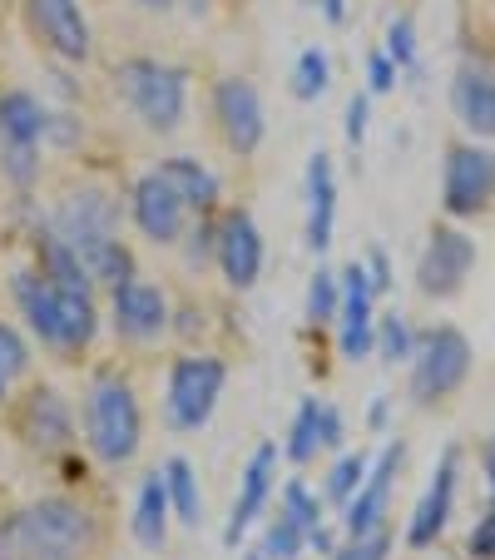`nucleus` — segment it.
<instances>
[{"instance_id":"1","label":"nucleus","mask_w":495,"mask_h":560,"mask_svg":"<svg viewBox=\"0 0 495 560\" xmlns=\"http://www.w3.org/2000/svg\"><path fill=\"white\" fill-rule=\"evenodd\" d=\"M95 550V521L80 501L45 497L0 521V560H85Z\"/></svg>"},{"instance_id":"2","label":"nucleus","mask_w":495,"mask_h":560,"mask_svg":"<svg viewBox=\"0 0 495 560\" xmlns=\"http://www.w3.org/2000/svg\"><path fill=\"white\" fill-rule=\"evenodd\" d=\"M115 90L125 105L144 119L154 135H174L184 125V105H189V74L179 65L164 60H125L115 70Z\"/></svg>"},{"instance_id":"3","label":"nucleus","mask_w":495,"mask_h":560,"mask_svg":"<svg viewBox=\"0 0 495 560\" xmlns=\"http://www.w3.org/2000/svg\"><path fill=\"white\" fill-rule=\"evenodd\" d=\"M85 436H90V452L99 462L119 466L139 452V436H144V417H139L134 402V387L119 377H99L85 397Z\"/></svg>"},{"instance_id":"4","label":"nucleus","mask_w":495,"mask_h":560,"mask_svg":"<svg viewBox=\"0 0 495 560\" xmlns=\"http://www.w3.org/2000/svg\"><path fill=\"white\" fill-rule=\"evenodd\" d=\"M465 372H471V342L456 328H432L411 352V397L422 407L441 402L465 382Z\"/></svg>"},{"instance_id":"5","label":"nucleus","mask_w":495,"mask_h":560,"mask_svg":"<svg viewBox=\"0 0 495 560\" xmlns=\"http://www.w3.org/2000/svg\"><path fill=\"white\" fill-rule=\"evenodd\" d=\"M228 368L219 358H179L169 372V427L174 432H199L223 397Z\"/></svg>"},{"instance_id":"6","label":"nucleus","mask_w":495,"mask_h":560,"mask_svg":"<svg viewBox=\"0 0 495 560\" xmlns=\"http://www.w3.org/2000/svg\"><path fill=\"white\" fill-rule=\"evenodd\" d=\"M495 199V154L475 144L446 149V174H441V203L451 219H471Z\"/></svg>"},{"instance_id":"7","label":"nucleus","mask_w":495,"mask_h":560,"mask_svg":"<svg viewBox=\"0 0 495 560\" xmlns=\"http://www.w3.org/2000/svg\"><path fill=\"white\" fill-rule=\"evenodd\" d=\"M55 233H60L74 254H90V248L119 238V203L109 199L105 189H74V194H64L60 209H55Z\"/></svg>"},{"instance_id":"8","label":"nucleus","mask_w":495,"mask_h":560,"mask_svg":"<svg viewBox=\"0 0 495 560\" xmlns=\"http://www.w3.org/2000/svg\"><path fill=\"white\" fill-rule=\"evenodd\" d=\"M213 115H219V129L233 154H254L263 144V100H258L254 80L223 74L219 85H213Z\"/></svg>"},{"instance_id":"9","label":"nucleus","mask_w":495,"mask_h":560,"mask_svg":"<svg viewBox=\"0 0 495 560\" xmlns=\"http://www.w3.org/2000/svg\"><path fill=\"white\" fill-rule=\"evenodd\" d=\"M129 213H134L139 233L154 238V244H179L184 229H189V203L179 199V189H174L158 170L134 184V194H129Z\"/></svg>"},{"instance_id":"10","label":"nucleus","mask_w":495,"mask_h":560,"mask_svg":"<svg viewBox=\"0 0 495 560\" xmlns=\"http://www.w3.org/2000/svg\"><path fill=\"white\" fill-rule=\"evenodd\" d=\"M475 268V244L461 229H436L432 244H426L422 264H416V288L426 298H451L461 293V283Z\"/></svg>"},{"instance_id":"11","label":"nucleus","mask_w":495,"mask_h":560,"mask_svg":"<svg viewBox=\"0 0 495 560\" xmlns=\"http://www.w3.org/2000/svg\"><path fill=\"white\" fill-rule=\"evenodd\" d=\"M213 258H219L223 278H228V288H254L258 273H263V233H258L254 213L248 209H228V219H223L219 229V248H213Z\"/></svg>"},{"instance_id":"12","label":"nucleus","mask_w":495,"mask_h":560,"mask_svg":"<svg viewBox=\"0 0 495 560\" xmlns=\"http://www.w3.org/2000/svg\"><path fill=\"white\" fill-rule=\"evenodd\" d=\"M115 332L119 338H134V342H149L158 332L169 328V298L158 283H144V278H129V283L115 288Z\"/></svg>"},{"instance_id":"13","label":"nucleus","mask_w":495,"mask_h":560,"mask_svg":"<svg viewBox=\"0 0 495 560\" xmlns=\"http://www.w3.org/2000/svg\"><path fill=\"white\" fill-rule=\"evenodd\" d=\"M31 25L60 60H90V21L80 0H25Z\"/></svg>"},{"instance_id":"14","label":"nucleus","mask_w":495,"mask_h":560,"mask_svg":"<svg viewBox=\"0 0 495 560\" xmlns=\"http://www.w3.org/2000/svg\"><path fill=\"white\" fill-rule=\"evenodd\" d=\"M401 442L387 446L381 452L377 466H367V476H362V487L352 491L347 501V516H342V526H347V536H367V530L381 526V516H387V501H391V487H397V471H401Z\"/></svg>"},{"instance_id":"15","label":"nucleus","mask_w":495,"mask_h":560,"mask_svg":"<svg viewBox=\"0 0 495 560\" xmlns=\"http://www.w3.org/2000/svg\"><path fill=\"white\" fill-rule=\"evenodd\" d=\"M338 323H342V358L357 362L372 352L377 332H372V278L362 264H352L342 273V307H338Z\"/></svg>"},{"instance_id":"16","label":"nucleus","mask_w":495,"mask_h":560,"mask_svg":"<svg viewBox=\"0 0 495 560\" xmlns=\"http://www.w3.org/2000/svg\"><path fill=\"white\" fill-rule=\"evenodd\" d=\"M21 436L35 446V452H64L74 442V417L64 407L60 392L35 387L21 407Z\"/></svg>"},{"instance_id":"17","label":"nucleus","mask_w":495,"mask_h":560,"mask_svg":"<svg viewBox=\"0 0 495 560\" xmlns=\"http://www.w3.org/2000/svg\"><path fill=\"white\" fill-rule=\"evenodd\" d=\"M451 109L471 135L495 139V70L465 65V70L451 80Z\"/></svg>"},{"instance_id":"18","label":"nucleus","mask_w":495,"mask_h":560,"mask_svg":"<svg viewBox=\"0 0 495 560\" xmlns=\"http://www.w3.org/2000/svg\"><path fill=\"white\" fill-rule=\"evenodd\" d=\"M15 303H21L25 323L35 328V338L45 342V348H60L64 352V323H60V293H55V283L45 273H15L11 283Z\"/></svg>"},{"instance_id":"19","label":"nucleus","mask_w":495,"mask_h":560,"mask_svg":"<svg viewBox=\"0 0 495 560\" xmlns=\"http://www.w3.org/2000/svg\"><path fill=\"white\" fill-rule=\"evenodd\" d=\"M451 501H456V452H446L441 466H436V476H432V487H426V497H422V506L411 511V526H406L411 546L422 550L441 536L446 521H451Z\"/></svg>"},{"instance_id":"20","label":"nucleus","mask_w":495,"mask_h":560,"mask_svg":"<svg viewBox=\"0 0 495 560\" xmlns=\"http://www.w3.org/2000/svg\"><path fill=\"white\" fill-rule=\"evenodd\" d=\"M273 466H278V446H258L254 462H248V471H243V491H238V506H233V516H228V530H223L228 546H238L243 530L263 516L268 491H273Z\"/></svg>"},{"instance_id":"21","label":"nucleus","mask_w":495,"mask_h":560,"mask_svg":"<svg viewBox=\"0 0 495 560\" xmlns=\"http://www.w3.org/2000/svg\"><path fill=\"white\" fill-rule=\"evenodd\" d=\"M332 223H338V174L327 154H313L307 164V244L317 254L332 244Z\"/></svg>"},{"instance_id":"22","label":"nucleus","mask_w":495,"mask_h":560,"mask_svg":"<svg viewBox=\"0 0 495 560\" xmlns=\"http://www.w3.org/2000/svg\"><path fill=\"white\" fill-rule=\"evenodd\" d=\"M169 487H164V471L144 476V487H139V506H134V540L144 550H158L169 540Z\"/></svg>"},{"instance_id":"23","label":"nucleus","mask_w":495,"mask_h":560,"mask_svg":"<svg viewBox=\"0 0 495 560\" xmlns=\"http://www.w3.org/2000/svg\"><path fill=\"white\" fill-rule=\"evenodd\" d=\"M164 179L179 189V199L189 203V209H199V213H209L213 203H219V174L203 164V159H193V154H174V159H164Z\"/></svg>"},{"instance_id":"24","label":"nucleus","mask_w":495,"mask_h":560,"mask_svg":"<svg viewBox=\"0 0 495 560\" xmlns=\"http://www.w3.org/2000/svg\"><path fill=\"white\" fill-rule=\"evenodd\" d=\"M45 139V105L25 90L0 95V144H40Z\"/></svg>"},{"instance_id":"25","label":"nucleus","mask_w":495,"mask_h":560,"mask_svg":"<svg viewBox=\"0 0 495 560\" xmlns=\"http://www.w3.org/2000/svg\"><path fill=\"white\" fill-rule=\"evenodd\" d=\"M35 254H40V273L50 278L55 288H70V293H90V288H95V278L85 273L80 254L64 244L60 233H40V238H35Z\"/></svg>"},{"instance_id":"26","label":"nucleus","mask_w":495,"mask_h":560,"mask_svg":"<svg viewBox=\"0 0 495 560\" xmlns=\"http://www.w3.org/2000/svg\"><path fill=\"white\" fill-rule=\"evenodd\" d=\"M164 487H169V506L184 526H199L203 521V497H199V476L184 456H169L164 462Z\"/></svg>"},{"instance_id":"27","label":"nucleus","mask_w":495,"mask_h":560,"mask_svg":"<svg viewBox=\"0 0 495 560\" xmlns=\"http://www.w3.org/2000/svg\"><path fill=\"white\" fill-rule=\"evenodd\" d=\"M80 264H85V273L95 278V283H109V288H119V283H129V278H134V254H129L119 238H109V244L80 254Z\"/></svg>"},{"instance_id":"28","label":"nucleus","mask_w":495,"mask_h":560,"mask_svg":"<svg viewBox=\"0 0 495 560\" xmlns=\"http://www.w3.org/2000/svg\"><path fill=\"white\" fill-rule=\"evenodd\" d=\"M342 307V288H338V273H327V268H317V278L307 283V323L313 328H322V323H332Z\"/></svg>"},{"instance_id":"29","label":"nucleus","mask_w":495,"mask_h":560,"mask_svg":"<svg viewBox=\"0 0 495 560\" xmlns=\"http://www.w3.org/2000/svg\"><path fill=\"white\" fill-rule=\"evenodd\" d=\"M25 368H31V348H25V338L11 328V323H0V397L25 377Z\"/></svg>"},{"instance_id":"30","label":"nucleus","mask_w":495,"mask_h":560,"mask_svg":"<svg viewBox=\"0 0 495 560\" xmlns=\"http://www.w3.org/2000/svg\"><path fill=\"white\" fill-rule=\"evenodd\" d=\"M303 540H307V530L297 526L293 516H287V511H278V521L273 526H268V536H263V560H293L297 550H303Z\"/></svg>"},{"instance_id":"31","label":"nucleus","mask_w":495,"mask_h":560,"mask_svg":"<svg viewBox=\"0 0 495 560\" xmlns=\"http://www.w3.org/2000/svg\"><path fill=\"white\" fill-rule=\"evenodd\" d=\"M317 397H307L303 407H297V417H293V432H287V456H293V462H307V456L317 452Z\"/></svg>"},{"instance_id":"32","label":"nucleus","mask_w":495,"mask_h":560,"mask_svg":"<svg viewBox=\"0 0 495 560\" xmlns=\"http://www.w3.org/2000/svg\"><path fill=\"white\" fill-rule=\"evenodd\" d=\"M327 90V55L322 50H303L293 65V95L297 100H317Z\"/></svg>"},{"instance_id":"33","label":"nucleus","mask_w":495,"mask_h":560,"mask_svg":"<svg viewBox=\"0 0 495 560\" xmlns=\"http://www.w3.org/2000/svg\"><path fill=\"white\" fill-rule=\"evenodd\" d=\"M40 144H0V170L11 174L15 189H31L35 174H40Z\"/></svg>"},{"instance_id":"34","label":"nucleus","mask_w":495,"mask_h":560,"mask_svg":"<svg viewBox=\"0 0 495 560\" xmlns=\"http://www.w3.org/2000/svg\"><path fill=\"white\" fill-rule=\"evenodd\" d=\"M377 348H381V358H387V362H406L411 352H416V338H411L406 317H397V313H387V317H381Z\"/></svg>"},{"instance_id":"35","label":"nucleus","mask_w":495,"mask_h":560,"mask_svg":"<svg viewBox=\"0 0 495 560\" xmlns=\"http://www.w3.org/2000/svg\"><path fill=\"white\" fill-rule=\"evenodd\" d=\"M367 456H342V462L338 466H332V476H327V497H332V501H342V506H347V501H352V491H357L362 487V476H367Z\"/></svg>"},{"instance_id":"36","label":"nucleus","mask_w":495,"mask_h":560,"mask_svg":"<svg viewBox=\"0 0 495 560\" xmlns=\"http://www.w3.org/2000/svg\"><path fill=\"white\" fill-rule=\"evenodd\" d=\"M387 55L397 70H416V25H411V15H397L387 25Z\"/></svg>"},{"instance_id":"37","label":"nucleus","mask_w":495,"mask_h":560,"mask_svg":"<svg viewBox=\"0 0 495 560\" xmlns=\"http://www.w3.org/2000/svg\"><path fill=\"white\" fill-rule=\"evenodd\" d=\"M283 511H287V516H293L303 530H317V526H322V506H317V497L303 487V481H287V491H283Z\"/></svg>"},{"instance_id":"38","label":"nucleus","mask_w":495,"mask_h":560,"mask_svg":"<svg viewBox=\"0 0 495 560\" xmlns=\"http://www.w3.org/2000/svg\"><path fill=\"white\" fill-rule=\"evenodd\" d=\"M387 550H391V536L377 526V530H367V536H352V546L332 550L327 560H387Z\"/></svg>"},{"instance_id":"39","label":"nucleus","mask_w":495,"mask_h":560,"mask_svg":"<svg viewBox=\"0 0 495 560\" xmlns=\"http://www.w3.org/2000/svg\"><path fill=\"white\" fill-rule=\"evenodd\" d=\"M367 80H372V95H387V90L397 85V65H391V55H387V50H377V55H372V65H367Z\"/></svg>"},{"instance_id":"40","label":"nucleus","mask_w":495,"mask_h":560,"mask_svg":"<svg viewBox=\"0 0 495 560\" xmlns=\"http://www.w3.org/2000/svg\"><path fill=\"white\" fill-rule=\"evenodd\" d=\"M317 442H322V446H338L342 442V412L332 402L317 407Z\"/></svg>"},{"instance_id":"41","label":"nucleus","mask_w":495,"mask_h":560,"mask_svg":"<svg viewBox=\"0 0 495 560\" xmlns=\"http://www.w3.org/2000/svg\"><path fill=\"white\" fill-rule=\"evenodd\" d=\"M367 139V95H352L347 100V144L357 149Z\"/></svg>"},{"instance_id":"42","label":"nucleus","mask_w":495,"mask_h":560,"mask_svg":"<svg viewBox=\"0 0 495 560\" xmlns=\"http://www.w3.org/2000/svg\"><path fill=\"white\" fill-rule=\"evenodd\" d=\"M213 248H219V229H209V223H199V229H193V233H189V264H193V268H199V264H203V258H209V254H213Z\"/></svg>"},{"instance_id":"43","label":"nucleus","mask_w":495,"mask_h":560,"mask_svg":"<svg viewBox=\"0 0 495 560\" xmlns=\"http://www.w3.org/2000/svg\"><path fill=\"white\" fill-rule=\"evenodd\" d=\"M471 556L475 560H495V511L471 530Z\"/></svg>"},{"instance_id":"44","label":"nucleus","mask_w":495,"mask_h":560,"mask_svg":"<svg viewBox=\"0 0 495 560\" xmlns=\"http://www.w3.org/2000/svg\"><path fill=\"white\" fill-rule=\"evenodd\" d=\"M367 278H372V293L391 288V264H387V254H381V248H372V258H367Z\"/></svg>"},{"instance_id":"45","label":"nucleus","mask_w":495,"mask_h":560,"mask_svg":"<svg viewBox=\"0 0 495 560\" xmlns=\"http://www.w3.org/2000/svg\"><path fill=\"white\" fill-rule=\"evenodd\" d=\"M485 471H491V487H495V442H485Z\"/></svg>"},{"instance_id":"46","label":"nucleus","mask_w":495,"mask_h":560,"mask_svg":"<svg viewBox=\"0 0 495 560\" xmlns=\"http://www.w3.org/2000/svg\"><path fill=\"white\" fill-rule=\"evenodd\" d=\"M189 11H193V15H209V11H213V0H189Z\"/></svg>"},{"instance_id":"47","label":"nucleus","mask_w":495,"mask_h":560,"mask_svg":"<svg viewBox=\"0 0 495 560\" xmlns=\"http://www.w3.org/2000/svg\"><path fill=\"white\" fill-rule=\"evenodd\" d=\"M139 5H149V11H169L174 0H139Z\"/></svg>"},{"instance_id":"48","label":"nucleus","mask_w":495,"mask_h":560,"mask_svg":"<svg viewBox=\"0 0 495 560\" xmlns=\"http://www.w3.org/2000/svg\"><path fill=\"white\" fill-rule=\"evenodd\" d=\"M313 5H317V0H313Z\"/></svg>"}]
</instances>
